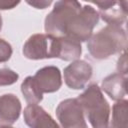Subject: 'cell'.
Wrapping results in <instances>:
<instances>
[{
    "mask_svg": "<svg viewBox=\"0 0 128 128\" xmlns=\"http://www.w3.org/2000/svg\"><path fill=\"white\" fill-rule=\"evenodd\" d=\"M99 14L90 5H84L68 21L63 37H69L78 42H86L92 36L95 26L99 22Z\"/></svg>",
    "mask_w": 128,
    "mask_h": 128,
    "instance_id": "cell-3",
    "label": "cell"
},
{
    "mask_svg": "<svg viewBox=\"0 0 128 128\" xmlns=\"http://www.w3.org/2000/svg\"><path fill=\"white\" fill-rule=\"evenodd\" d=\"M26 2L29 5L37 8V9H45L46 7H48L52 3V1H44V0H41V1L35 0V1H26Z\"/></svg>",
    "mask_w": 128,
    "mask_h": 128,
    "instance_id": "cell-19",
    "label": "cell"
},
{
    "mask_svg": "<svg viewBox=\"0 0 128 128\" xmlns=\"http://www.w3.org/2000/svg\"><path fill=\"white\" fill-rule=\"evenodd\" d=\"M18 73L9 68H0V86H9L17 82Z\"/></svg>",
    "mask_w": 128,
    "mask_h": 128,
    "instance_id": "cell-16",
    "label": "cell"
},
{
    "mask_svg": "<svg viewBox=\"0 0 128 128\" xmlns=\"http://www.w3.org/2000/svg\"><path fill=\"white\" fill-rule=\"evenodd\" d=\"M21 92L28 104H38L43 99V94L37 87L33 76H27L21 83Z\"/></svg>",
    "mask_w": 128,
    "mask_h": 128,
    "instance_id": "cell-15",
    "label": "cell"
},
{
    "mask_svg": "<svg viewBox=\"0 0 128 128\" xmlns=\"http://www.w3.org/2000/svg\"><path fill=\"white\" fill-rule=\"evenodd\" d=\"M127 76L120 73H113L105 77L101 84V90H103L112 100L119 101L126 96Z\"/></svg>",
    "mask_w": 128,
    "mask_h": 128,
    "instance_id": "cell-12",
    "label": "cell"
},
{
    "mask_svg": "<svg viewBox=\"0 0 128 128\" xmlns=\"http://www.w3.org/2000/svg\"><path fill=\"white\" fill-rule=\"evenodd\" d=\"M127 34L123 26L107 25L92 34L87 43L89 54L97 60L108 59L112 55L126 51Z\"/></svg>",
    "mask_w": 128,
    "mask_h": 128,
    "instance_id": "cell-1",
    "label": "cell"
},
{
    "mask_svg": "<svg viewBox=\"0 0 128 128\" xmlns=\"http://www.w3.org/2000/svg\"><path fill=\"white\" fill-rule=\"evenodd\" d=\"M77 100L93 128H107L109 126L110 105L97 84H90L78 96Z\"/></svg>",
    "mask_w": 128,
    "mask_h": 128,
    "instance_id": "cell-2",
    "label": "cell"
},
{
    "mask_svg": "<svg viewBox=\"0 0 128 128\" xmlns=\"http://www.w3.org/2000/svg\"><path fill=\"white\" fill-rule=\"evenodd\" d=\"M33 78L42 94L54 93L62 86L61 71L56 66H45L38 69Z\"/></svg>",
    "mask_w": 128,
    "mask_h": 128,
    "instance_id": "cell-9",
    "label": "cell"
},
{
    "mask_svg": "<svg viewBox=\"0 0 128 128\" xmlns=\"http://www.w3.org/2000/svg\"><path fill=\"white\" fill-rule=\"evenodd\" d=\"M65 84L74 90L84 89L93 74L92 66L84 60H75L63 71Z\"/></svg>",
    "mask_w": 128,
    "mask_h": 128,
    "instance_id": "cell-7",
    "label": "cell"
},
{
    "mask_svg": "<svg viewBox=\"0 0 128 128\" xmlns=\"http://www.w3.org/2000/svg\"><path fill=\"white\" fill-rule=\"evenodd\" d=\"M99 8V17L108 25L122 26L127 19V1L94 2Z\"/></svg>",
    "mask_w": 128,
    "mask_h": 128,
    "instance_id": "cell-8",
    "label": "cell"
},
{
    "mask_svg": "<svg viewBox=\"0 0 128 128\" xmlns=\"http://www.w3.org/2000/svg\"><path fill=\"white\" fill-rule=\"evenodd\" d=\"M81 7L82 5L78 1H57L52 11L47 14L45 18L44 29L46 34L54 37H63L64 29L68 21L81 9Z\"/></svg>",
    "mask_w": 128,
    "mask_h": 128,
    "instance_id": "cell-4",
    "label": "cell"
},
{
    "mask_svg": "<svg viewBox=\"0 0 128 128\" xmlns=\"http://www.w3.org/2000/svg\"><path fill=\"white\" fill-rule=\"evenodd\" d=\"M22 110L19 98L12 94H3L0 96V127L11 126L20 117Z\"/></svg>",
    "mask_w": 128,
    "mask_h": 128,
    "instance_id": "cell-11",
    "label": "cell"
},
{
    "mask_svg": "<svg viewBox=\"0 0 128 128\" xmlns=\"http://www.w3.org/2000/svg\"><path fill=\"white\" fill-rule=\"evenodd\" d=\"M2 29V17H1V14H0V31Z\"/></svg>",
    "mask_w": 128,
    "mask_h": 128,
    "instance_id": "cell-21",
    "label": "cell"
},
{
    "mask_svg": "<svg viewBox=\"0 0 128 128\" xmlns=\"http://www.w3.org/2000/svg\"><path fill=\"white\" fill-rule=\"evenodd\" d=\"M128 101L122 99L116 101L112 107V119L109 128H127Z\"/></svg>",
    "mask_w": 128,
    "mask_h": 128,
    "instance_id": "cell-14",
    "label": "cell"
},
{
    "mask_svg": "<svg viewBox=\"0 0 128 128\" xmlns=\"http://www.w3.org/2000/svg\"><path fill=\"white\" fill-rule=\"evenodd\" d=\"M19 3H20V1H0V9L1 10L13 9Z\"/></svg>",
    "mask_w": 128,
    "mask_h": 128,
    "instance_id": "cell-20",
    "label": "cell"
},
{
    "mask_svg": "<svg viewBox=\"0 0 128 128\" xmlns=\"http://www.w3.org/2000/svg\"><path fill=\"white\" fill-rule=\"evenodd\" d=\"M56 37L37 33L33 34L25 42L22 53L30 60H41L55 58Z\"/></svg>",
    "mask_w": 128,
    "mask_h": 128,
    "instance_id": "cell-5",
    "label": "cell"
},
{
    "mask_svg": "<svg viewBox=\"0 0 128 128\" xmlns=\"http://www.w3.org/2000/svg\"><path fill=\"white\" fill-rule=\"evenodd\" d=\"M12 53H13V50L10 43L0 38V63L7 62L11 58Z\"/></svg>",
    "mask_w": 128,
    "mask_h": 128,
    "instance_id": "cell-17",
    "label": "cell"
},
{
    "mask_svg": "<svg viewBox=\"0 0 128 128\" xmlns=\"http://www.w3.org/2000/svg\"><path fill=\"white\" fill-rule=\"evenodd\" d=\"M127 53L126 51L123 52V54L119 57L118 59V62H117V70H118V73L124 75V76H127Z\"/></svg>",
    "mask_w": 128,
    "mask_h": 128,
    "instance_id": "cell-18",
    "label": "cell"
},
{
    "mask_svg": "<svg viewBox=\"0 0 128 128\" xmlns=\"http://www.w3.org/2000/svg\"><path fill=\"white\" fill-rule=\"evenodd\" d=\"M23 117L29 128H61L52 116L38 104H28L24 109Z\"/></svg>",
    "mask_w": 128,
    "mask_h": 128,
    "instance_id": "cell-10",
    "label": "cell"
},
{
    "mask_svg": "<svg viewBox=\"0 0 128 128\" xmlns=\"http://www.w3.org/2000/svg\"><path fill=\"white\" fill-rule=\"evenodd\" d=\"M0 128H13V127H11V126H2Z\"/></svg>",
    "mask_w": 128,
    "mask_h": 128,
    "instance_id": "cell-22",
    "label": "cell"
},
{
    "mask_svg": "<svg viewBox=\"0 0 128 128\" xmlns=\"http://www.w3.org/2000/svg\"><path fill=\"white\" fill-rule=\"evenodd\" d=\"M107 128H109V127H107Z\"/></svg>",
    "mask_w": 128,
    "mask_h": 128,
    "instance_id": "cell-23",
    "label": "cell"
},
{
    "mask_svg": "<svg viewBox=\"0 0 128 128\" xmlns=\"http://www.w3.org/2000/svg\"><path fill=\"white\" fill-rule=\"evenodd\" d=\"M81 43L69 37H56V55L64 61H75L81 56Z\"/></svg>",
    "mask_w": 128,
    "mask_h": 128,
    "instance_id": "cell-13",
    "label": "cell"
},
{
    "mask_svg": "<svg viewBox=\"0 0 128 128\" xmlns=\"http://www.w3.org/2000/svg\"><path fill=\"white\" fill-rule=\"evenodd\" d=\"M56 116L61 128H87L84 112L77 98L61 101L56 108Z\"/></svg>",
    "mask_w": 128,
    "mask_h": 128,
    "instance_id": "cell-6",
    "label": "cell"
}]
</instances>
